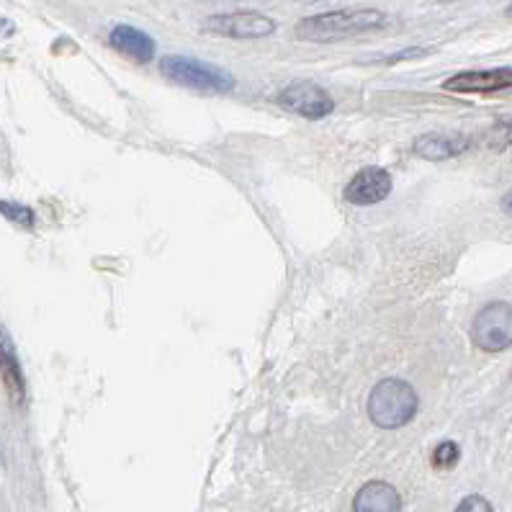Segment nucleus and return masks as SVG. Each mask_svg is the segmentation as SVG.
I'll use <instances>...</instances> for the list:
<instances>
[{
  "label": "nucleus",
  "instance_id": "obj_11",
  "mask_svg": "<svg viewBox=\"0 0 512 512\" xmlns=\"http://www.w3.org/2000/svg\"><path fill=\"white\" fill-rule=\"evenodd\" d=\"M0 376H3V381H6L13 402H24V394H26L24 371H21L16 348H13L11 338H8V332L3 330V327H0Z\"/></svg>",
  "mask_w": 512,
  "mask_h": 512
},
{
  "label": "nucleus",
  "instance_id": "obj_15",
  "mask_svg": "<svg viewBox=\"0 0 512 512\" xmlns=\"http://www.w3.org/2000/svg\"><path fill=\"white\" fill-rule=\"evenodd\" d=\"M456 512H492V505H489L484 497H479V494H471V497H464V500H461Z\"/></svg>",
  "mask_w": 512,
  "mask_h": 512
},
{
  "label": "nucleus",
  "instance_id": "obj_14",
  "mask_svg": "<svg viewBox=\"0 0 512 512\" xmlns=\"http://www.w3.org/2000/svg\"><path fill=\"white\" fill-rule=\"evenodd\" d=\"M458 461V446L456 443H440L438 448H435L433 453V464L440 466V469H448V466H453Z\"/></svg>",
  "mask_w": 512,
  "mask_h": 512
},
{
  "label": "nucleus",
  "instance_id": "obj_5",
  "mask_svg": "<svg viewBox=\"0 0 512 512\" xmlns=\"http://www.w3.org/2000/svg\"><path fill=\"white\" fill-rule=\"evenodd\" d=\"M206 29L222 37H235V39H263L271 37L276 31L268 16L255 11H237V13H222V16H211L206 21Z\"/></svg>",
  "mask_w": 512,
  "mask_h": 512
},
{
  "label": "nucleus",
  "instance_id": "obj_10",
  "mask_svg": "<svg viewBox=\"0 0 512 512\" xmlns=\"http://www.w3.org/2000/svg\"><path fill=\"white\" fill-rule=\"evenodd\" d=\"M111 44L114 49H119L121 55H127L129 60L134 62H150L152 55H155V42L147 37L145 31L134 29V26L121 24L111 31Z\"/></svg>",
  "mask_w": 512,
  "mask_h": 512
},
{
  "label": "nucleus",
  "instance_id": "obj_8",
  "mask_svg": "<svg viewBox=\"0 0 512 512\" xmlns=\"http://www.w3.org/2000/svg\"><path fill=\"white\" fill-rule=\"evenodd\" d=\"M512 83V70L502 67V70H482V73H461L446 80L448 91L458 93H492L505 91Z\"/></svg>",
  "mask_w": 512,
  "mask_h": 512
},
{
  "label": "nucleus",
  "instance_id": "obj_6",
  "mask_svg": "<svg viewBox=\"0 0 512 512\" xmlns=\"http://www.w3.org/2000/svg\"><path fill=\"white\" fill-rule=\"evenodd\" d=\"M278 103L284 109L294 111V114L307 116V119H322V116L332 114V109H335V101H332L330 93L314 83L286 85L284 91L278 93Z\"/></svg>",
  "mask_w": 512,
  "mask_h": 512
},
{
  "label": "nucleus",
  "instance_id": "obj_7",
  "mask_svg": "<svg viewBox=\"0 0 512 512\" xmlns=\"http://www.w3.org/2000/svg\"><path fill=\"white\" fill-rule=\"evenodd\" d=\"M389 193H392V175L381 168H363L345 188V199L358 206H368L384 201Z\"/></svg>",
  "mask_w": 512,
  "mask_h": 512
},
{
  "label": "nucleus",
  "instance_id": "obj_1",
  "mask_svg": "<svg viewBox=\"0 0 512 512\" xmlns=\"http://www.w3.org/2000/svg\"><path fill=\"white\" fill-rule=\"evenodd\" d=\"M384 24L386 16L374 8H343V11L320 13V16L304 19L296 26V37L307 39V42H338V39L381 29Z\"/></svg>",
  "mask_w": 512,
  "mask_h": 512
},
{
  "label": "nucleus",
  "instance_id": "obj_3",
  "mask_svg": "<svg viewBox=\"0 0 512 512\" xmlns=\"http://www.w3.org/2000/svg\"><path fill=\"white\" fill-rule=\"evenodd\" d=\"M163 75L168 80L186 88H196V91H209V93H224L235 85V78L217 65H206L193 57H165L163 60Z\"/></svg>",
  "mask_w": 512,
  "mask_h": 512
},
{
  "label": "nucleus",
  "instance_id": "obj_9",
  "mask_svg": "<svg viewBox=\"0 0 512 512\" xmlns=\"http://www.w3.org/2000/svg\"><path fill=\"white\" fill-rule=\"evenodd\" d=\"M402 500L399 492L386 482H368L358 489L353 500V512H399Z\"/></svg>",
  "mask_w": 512,
  "mask_h": 512
},
{
  "label": "nucleus",
  "instance_id": "obj_2",
  "mask_svg": "<svg viewBox=\"0 0 512 512\" xmlns=\"http://www.w3.org/2000/svg\"><path fill=\"white\" fill-rule=\"evenodd\" d=\"M415 412L417 394L402 379H384L374 386V392L368 397V415H371L374 425L384 430L402 428L415 417Z\"/></svg>",
  "mask_w": 512,
  "mask_h": 512
},
{
  "label": "nucleus",
  "instance_id": "obj_13",
  "mask_svg": "<svg viewBox=\"0 0 512 512\" xmlns=\"http://www.w3.org/2000/svg\"><path fill=\"white\" fill-rule=\"evenodd\" d=\"M0 214L11 219V222L21 224V227H31V224H34V214H31V209H26V206H19V204H11V201H0Z\"/></svg>",
  "mask_w": 512,
  "mask_h": 512
},
{
  "label": "nucleus",
  "instance_id": "obj_4",
  "mask_svg": "<svg viewBox=\"0 0 512 512\" xmlns=\"http://www.w3.org/2000/svg\"><path fill=\"white\" fill-rule=\"evenodd\" d=\"M471 340L484 353H502L512 343V307L507 302H497L484 307L476 314L471 325Z\"/></svg>",
  "mask_w": 512,
  "mask_h": 512
},
{
  "label": "nucleus",
  "instance_id": "obj_12",
  "mask_svg": "<svg viewBox=\"0 0 512 512\" xmlns=\"http://www.w3.org/2000/svg\"><path fill=\"white\" fill-rule=\"evenodd\" d=\"M469 150V142L453 134H422L415 139V152L425 160H448Z\"/></svg>",
  "mask_w": 512,
  "mask_h": 512
}]
</instances>
